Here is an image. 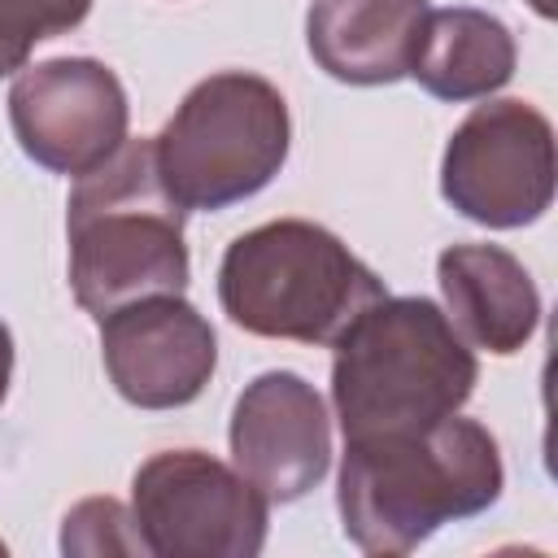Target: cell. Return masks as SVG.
<instances>
[{
  "instance_id": "6da1fadb",
  "label": "cell",
  "mask_w": 558,
  "mask_h": 558,
  "mask_svg": "<svg viewBox=\"0 0 558 558\" xmlns=\"http://www.w3.org/2000/svg\"><path fill=\"white\" fill-rule=\"evenodd\" d=\"M501 493L497 440L471 418H436L410 432L344 445L340 519L366 554H405L440 523L480 514Z\"/></svg>"
},
{
  "instance_id": "7a4b0ae2",
  "label": "cell",
  "mask_w": 558,
  "mask_h": 558,
  "mask_svg": "<svg viewBox=\"0 0 558 558\" xmlns=\"http://www.w3.org/2000/svg\"><path fill=\"white\" fill-rule=\"evenodd\" d=\"M183 205L166 192L153 140H122L70 192V283L87 314L105 318L144 296L187 288Z\"/></svg>"
},
{
  "instance_id": "3957f363",
  "label": "cell",
  "mask_w": 558,
  "mask_h": 558,
  "mask_svg": "<svg viewBox=\"0 0 558 558\" xmlns=\"http://www.w3.org/2000/svg\"><path fill=\"white\" fill-rule=\"evenodd\" d=\"M471 384V349L423 296H379L336 340L331 401L344 440L427 427L453 414Z\"/></svg>"
},
{
  "instance_id": "277c9868",
  "label": "cell",
  "mask_w": 558,
  "mask_h": 558,
  "mask_svg": "<svg viewBox=\"0 0 558 558\" xmlns=\"http://www.w3.org/2000/svg\"><path fill=\"white\" fill-rule=\"evenodd\" d=\"M218 296L231 323L253 336L336 344L340 331L384 296V283L331 231L283 218L227 248Z\"/></svg>"
},
{
  "instance_id": "5b68a950",
  "label": "cell",
  "mask_w": 558,
  "mask_h": 558,
  "mask_svg": "<svg viewBox=\"0 0 558 558\" xmlns=\"http://www.w3.org/2000/svg\"><path fill=\"white\" fill-rule=\"evenodd\" d=\"M153 153L166 192L183 209H227L279 174L288 157V105L257 74H214L187 92L153 140Z\"/></svg>"
},
{
  "instance_id": "8992f818",
  "label": "cell",
  "mask_w": 558,
  "mask_h": 558,
  "mask_svg": "<svg viewBox=\"0 0 558 558\" xmlns=\"http://www.w3.org/2000/svg\"><path fill=\"white\" fill-rule=\"evenodd\" d=\"M270 501L201 449L157 453L135 471V527L148 554L253 558L266 541Z\"/></svg>"
},
{
  "instance_id": "52a82bcc",
  "label": "cell",
  "mask_w": 558,
  "mask_h": 558,
  "mask_svg": "<svg viewBox=\"0 0 558 558\" xmlns=\"http://www.w3.org/2000/svg\"><path fill=\"white\" fill-rule=\"evenodd\" d=\"M445 201L484 227H523L554 196V131L523 100L480 105L445 148Z\"/></svg>"
},
{
  "instance_id": "ba28073f",
  "label": "cell",
  "mask_w": 558,
  "mask_h": 558,
  "mask_svg": "<svg viewBox=\"0 0 558 558\" xmlns=\"http://www.w3.org/2000/svg\"><path fill=\"white\" fill-rule=\"evenodd\" d=\"M9 122L26 157L78 179L126 140V92L100 61H44L17 74L9 92Z\"/></svg>"
},
{
  "instance_id": "9c48e42d",
  "label": "cell",
  "mask_w": 558,
  "mask_h": 558,
  "mask_svg": "<svg viewBox=\"0 0 558 558\" xmlns=\"http://www.w3.org/2000/svg\"><path fill=\"white\" fill-rule=\"evenodd\" d=\"M100 349L113 388L140 410H174L201 397L214 375V327L179 296H144L100 318Z\"/></svg>"
},
{
  "instance_id": "30bf717a",
  "label": "cell",
  "mask_w": 558,
  "mask_h": 558,
  "mask_svg": "<svg viewBox=\"0 0 558 558\" xmlns=\"http://www.w3.org/2000/svg\"><path fill=\"white\" fill-rule=\"evenodd\" d=\"M231 458L266 501H296L331 462L323 397L292 371L257 375L231 414Z\"/></svg>"
},
{
  "instance_id": "8fae6325",
  "label": "cell",
  "mask_w": 558,
  "mask_h": 558,
  "mask_svg": "<svg viewBox=\"0 0 558 558\" xmlns=\"http://www.w3.org/2000/svg\"><path fill=\"white\" fill-rule=\"evenodd\" d=\"M440 292L458 336L488 353H514L541 318V296L519 257L497 244H453L440 253Z\"/></svg>"
},
{
  "instance_id": "7c38bea8",
  "label": "cell",
  "mask_w": 558,
  "mask_h": 558,
  "mask_svg": "<svg viewBox=\"0 0 558 558\" xmlns=\"http://www.w3.org/2000/svg\"><path fill=\"white\" fill-rule=\"evenodd\" d=\"M427 0H314L310 52L340 83H392L410 74Z\"/></svg>"
},
{
  "instance_id": "4fadbf2b",
  "label": "cell",
  "mask_w": 558,
  "mask_h": 558,
  "mask_svg": "<svg viewBox=\"0 0 558 558\" xmlns=\"http://www.w3.org/2000/svg\"><path fill=\"white\" fill-rule=\"evenodd\" d=\"M410 74L440 100H475L514 74V39L493 13L427 9Z\"/></svg>"
},
{
  "instance_id": "5bb4252c",
  "label": "cell",
  "mask_w": 558,
  "mask_h": 558,
  "mask_svg": "<svg viewBox=\"0 0 558 558\" xmlns=\"http://www.w3.org/2000/svg\"><path fill=\"white\" fill-rule=\"evenodd\" d=\"M92 0H0V74L26 65L31 48L87 17Z\"/></svg>"
},
{
  "instance_id": "9a60e30c",
  "label": "cell",
  "mask_w": 558,
  "mask_h": 558,
  "mask_svg": "<svg viewBox=\"0 0 558 558\" xmlns=\"http://www.w3.org/2000/svg\"><path fill=\"white\" fill-rule=\"evenodd\" d=\"M61 549L65 554H148L135 514H126V506L109 501V497H92L83 506H74L65 514V532H61Z\"/></svg>"
},
{
  "instance_id": "2e32d148",
  "label": "cell",
  "mask_w": 558,
  "mask_h": 558,
  "mask_svg": "<svg viewBox=\"0 0 558 558\" xmlns=\"http://www.w3.org/2000/svg\"><path fill=\"white\" fill-rule=\"evenodd\" d=\"M9 371H13V340H9V327L0 323V401L9 392Z\"/></svg>"
},
{
  "instance_id": "e0dca14e",
  "label": "cell",
  "mask_w": 558,
  "mask_h": 558,
  "mask_svg": "<svg viewBox=\"0 0 558 558\" xmlns=\"http://www.w3.org/2000/svg\"><path fill=\"white\" fill-rule=\"evenodd\" d=\"M532 9H536L541 17H549V13H554V0H532Z\"/></svg>"
}]
</instances>
